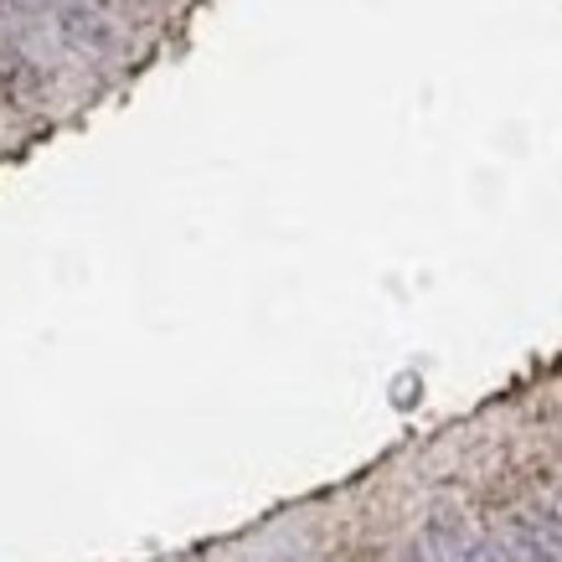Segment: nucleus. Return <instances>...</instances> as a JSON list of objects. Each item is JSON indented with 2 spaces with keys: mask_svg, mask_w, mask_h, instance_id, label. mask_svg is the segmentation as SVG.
I'll return each mask as SVG.
<instances>
[{
  "mask_svg": "<svg viewBox=\"0 0 562 562\" xmlns=\"http://www.w3.org/2000/svg\"><path fill=\"white\" fill-rule=\"evenodd\" d=\"M47 16H52V36L83 57V63H124L130 57V36H124V21H114L103 5L93 0H47Z\"/></svg>",
  "mask_w": 562,
  "mask_h": 562,
  "instance_id": "f257e3e1",
  "label": "nucleus"
}]
</instances>
